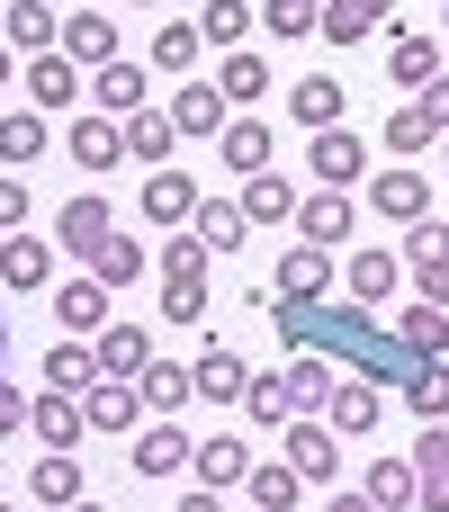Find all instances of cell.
<instances>
[{
    "mask_svg": "<svg viewBox=\"0 0 449 512\" xmlns=\"http://www.w3.org/2000/svg\"><path fill=\"white\" fill-rule=\"evenodd\" d=\"M243 414H252V423H297V396H288V369H279V378H252V387H243Z\"/></svg>",
    "mask_w": 449,
    "mask_h": 512,
    "instance_id": "f6af8a7d",
    "label": "cell"
},
{
    "mask_svg": "<svg viewBox=\"0 0 449 512\" xmlns=\"http://www.w3.org/2000/svg\"><path fill=\"white\" fill-rule=\"evenodd\" d=\"M27 99L36 108H72L81 99V63L72 54H27Z\"/></svg>",
    "mask_w": 449,
    "mask_h": 512,
    "instance_id": "ac0fdd59",
    "label": "cell"
},
{
    "mask_svg": "<svg viewBox=\"0 0 449 512\" xmlns=\"http://www.w3.org/2000/svg\"><path fill=\"white\" fill-rule=\"evenodd\" d=\"M243 486H252V504H261V512H288V504H297V486H306V477H297V468H252Z\"/></svg>",
    "mask_w": 449,
    "mask_h": 512,
    "instance_id": "c3c4849f",
    "label": "cell"
},
{
    "mask_svg": "<svg viewBox=\"0 0 449 512\" xmlns=\"http://www.w3.org/2000/svg\"><path fill=\"white\" fill-rule=\"evenodd\" d=\"M171 126L180 135H225V90L216 81H180L171 90Z\"/></svg>",
    "mask_w": 449,
    "mask_h": 512,
    "instance_id": "d6986e66",
    "label": "cell"
},
{
    "mask_svg": "<svg viewBox=\"0 0 449 512\" xmlns=\"http://www.w3.org/2000/svg\"><path fill=\"white\" fill-rule=\"evenodd\" d=\"M63 512H108V504H99V495H81V504H63Z\"/></svg>",
    "mask_w": 449,
    "mask_h": 512,
    "instance_id": "91938a15",
    "label": "cell"
},
{
    "mask_svg": "<svg viewBox=\"0 0 449 512\" xmlns=\"http://www.w3.org/2000/svg\"><path fill=\"white\" fill-rule=\"evenodd\" d=\"M216 90H225V99H234V108H252V99H261V90H270V63H261V54H243V45H234V54H225V72H216Z\"/></svg>",
    "mask_w": 449,
    "mask_h": 512,
    "instance_id": "74e56055",
    "label": "cell"
},
{
    "mask_svg": "<svg viewBox=\"0 0 449 512\" xmlns=\"http://www.w3.org/2000/svg\"><path fill=\"white\" fill-rule=\"evenodd\" d=\"M369 207H378L387 225H423V216H432V180H423L414 162H396V171L369 180Z\"/></svg>",
    "mask_w": 449,
    "mask_h": 512,
    "instance_id": "7a4b0ae2",
    "label": "cell"
},
{
    "mask_svg": "<svg viewBox=\"0 0 449 512\" xmlns=\"http://www.w3.org/2000/svg\"><path fill=\"white\" fill-rule=\"evenodd\" d=\"M27 495H36V504H81V468H72V450H45V459L27 468Z\"/></svg>",
    "mask_w": 449,
    "mask_h": 512,
    "instance_id": "4dcf8cb0",
    "label": "cell"
},
{
    "mask_svg": "<svg viewBox=\"0 0 449 512\" xmlns=\"http://www.w3.org/2000/svg\"><path fill=\"white\" fill-rule=\"evenodd\" d=\"M423 144H441V126H432L423 108H396V117H387V153H423Z\"/></svg>",
    "mask_w": 449,
    "mask_h": 512,
    "instance_id": "681fc988",
    "label": "cell"
},
{
    "mask_svg": "<svg viewBox=\"0 0 449 512\" xmlns=\"http://www.w3.org/2000/svg\"><path fill=\"white\" fill-rule=\"evenodd\" d=\"M360 495H369L378 512H414V504H423V486H414V459H369Z\"/></svg>",
    "mask_w": 449,
    "mask_h": 512,
    "instance_id": "603a6c76",
    "label": "cell"
},
{
    "mask_svg": "<svg viewBox=\"0 0 449 512\" xmlns=\"http://www.w3.org/2000/svg\"><path fill=\"white\" fill-rule=\"evenodd\" d=\"M108 297H117V288H108L99 270L63 279V288H54V315H63V333H108Z\"/></svg>",
    "mask_w": 449,
    "mask_h": 512,
    "instance_id": "52a82bcc",
    "label": "cell"
},
{
    "mask_svg": "<svg viewBox=\"0 0 449 512\" xmlns=\"http://www.w3.org/2000/svg\"><path fill=\"white\" fill-rule=\"evenodd\" d=\"M63 153H72L81 171H117V162H126V126H117V117H72Z\"/></svg>",
    "mask_w": 449,
    "mask_h": 512,
    "instance_id": "30bf717a",
    "label": "cell"
},
{
    "mask_svg": "<svg viewBox=\"0 0 449 512\" xmlns=\"http://www.w3.org/2000/svg\"><path fill=\"white\" fill-rule=\"evenodd\" d=\"M261 27L270 36H306V27H324V0H261Z\"/></svg>",
    "mask_w": 449,
    "mask_h": 512,
    "instance_id": "7dc6e473",
    "label": "cell"
},
{
    "mask_svg": "<svg viewBox=\"0 0 449 512\" xmlns=\"http://www.w3.org/2000/svg\"><path fill=\"white\" fill-rule=\"evenodd\" d=\"M405 261H449V216H441V225H432V216L405 225Z\"/></svg>",
    "mask_w": 449,
    "mask_h": 512,
    "instance_id": "f907efd6",
    "label": "cell"
},
{
    "mask_svg": "<svg viewBox=\"0 0 449 512\" xmlns=\"http://www.w3.org/2000/svg\"><path fill=\"white\" fill-rule=\"evenodd\" d=\"M0 45H9V54H54V45H63V18H54L45 0H18V9H9V36H0Z\"/></svg>",
    "mask_w": 449,
    "mask_h": 512,
    "instance_id": "cb8c5ba5",
    "label": "cell"
},
{
    "mask_svg": "<svg viewBox=\"0 0 449 512\" xmlns=\"http://www.w3.org/2000/svg\"><path fill=\"white\" fill-rule=\"evenodd\" d=\"M90 270H99L108 288H135V279H144V243H135V234H108V243L90 252Z\"/></svg>",
    "mask_w": 449,
    "mask_h": 512,
    "instance_id": "ab89813d",
    "label": "cell"
},
{
    "mask_svg": "<svg viewBox=\"0 0 449 512\" xmlns=\"http://www.w3.org/2000/svg\"><path fill=\"white\" fill-rule=\"evenodd\" d=\"M180 512H225V495H216V486H198V495H180Z\"/></svg>",
    "mask_w": 449,
    "mask_h": 512,
    "instance_id": "6f0895ef",
    "label": "cell"
},
{
    "mask_svg": "<svg viewBox=\"0 0 449 512\" xmlns=\"http://www.w3.org/2000/svg\"><path fill=\"white\" fill-rule=\"evenodd\" d=\"M324 512H378V504H369V495H333Z\"/></svg>",
    "mask_w": 449,
    "mask_h": 512,
    "instance_id": "680465c9",
    "label": "cell"
},
{
    "mask_svg": "<svg viewBox=\"0 0 449 512\" xmlns=\"http://www.w3.org/2000/svg\"><path fill=\"white\" fill-rule=\"evenodd\" d=\"M0 512H18V504H0Z\"/></svg>",
    "mask_w": 449,
    "mask_h": 512,
    "instance_id": "e7e4bbea",
    "label": "cell"
},
{
    "mask_svg": "<svg viewBox=\"0 0 449 512\" xmlns=\"http://www.w3.org/2000/svg\"><path fill=\"white\" fill-rule=\"evenodd\" d=\"M396 279H405V261H396V252H351V270H342V288H351L360 306L396 297Z\"/></svg>",
    "mask_w": 449,
    "mask_h": 512,
    "instance_id": "83f0119b",
    "label": "cell"
},
{
    "mask_svg": "<svg viewBox=\"0 0 449 512\" xmlns=\"http://www.w3.org/2000/svg\"><path fill=\"white\" fill-rule=\"evenodd\" d=\"M135 414H144L135 378H90V396H81V423L90 432H135Z\"/></svg>",
    "mask_w": 449,
    "mask_h": 512,
    "instance_id": "7c38bea8",
    "label": "cell"
},
{
    "mask_svg": "<svg viewBox=\"0 0 449 512\" xmlns=\"http://www.w3.org/2000/svg\"><path fill=\"white\" fill-rule=\"evenodd\" d=\"M288 117H297L306 135L342 126V81H297V90H288Z\"/></svg>",
    "mask_w": 449,
    "mask_h": 512,
    "instance_id": "f546056e",
    "label": "cell"
},
{
    "mask_svg": "<svg viewBox=\"0 0 449 512\" xmlns=\"http://www.w3.org/2000/svg\"><path fill=\"white\" fill-rule=\"evenodd\" d=\"M144 216H153V225H189V216H198V180L171 171V162L144 171Z\"/></svg>",
    "mask_w": 449,
    "mask_h": 512,
    "instance_id": "5bb4252c",
    "label": "cell"
},
{
    "mask_svg": "<svg viewBox=\"0 0 449 512\" xmlns=\"http://www.w3.org/2000/svg\"><path fill=\"white\" fill-rule=\"evenodd\" d=\"M189 468H198V486H216V495H225V486H243V477H252V441H198V459H189Z\"/></svg>",
    "mask_w": 449,
    "mask_h": 512,
    "instance_id": "f1b7e54d",
    "label": "cell"
},
{
    "mask_svg": "<svg viewBox=\"0 0 449 512\" xmlns=\"http://www.w3.org/2000/svg\"><path fill=\"white\" fill-rule=\"evenodd\" d=\"M0 369H9V315H0Z\"/></svg>",
    "mask_w": 449,
    "mask_h": 512,
    "instance_id": "94428289",
    "label": "cell"
},
{
    "mask_svg": "<svg viewBox=\"0 0 449 512\" xmlns=\"http://www.w3.org/2000/svg\"><path fill=\"white\" fill-rule=\"evenodd\" d=\"M324 414H333V432H378V387H369V378H351V387H333V405H324Z\"/></svg>",
    "mask_w": 449,
    "mask_h": 512,
    "instance_id": "b9f144b4",
    "label": "cell"
},
{
    "mask_svg": "<svg viewBox=\"0 0 449 512\" xmlns=\"http://www.w3.org/2000/svg\"><path fill=\"white\" fill-rule=\"evenodd\" d=\"M414 288H423L432 306H449V261H414Z\"/></svg>",
    "mask_w": 449,
    "mask_h": 512,
    "instance_id": "11a10c76",
    "label": "cell"
},
{
    "mask_svg": "<svg viewBox=\"0 0 449 512\" xmlns=\"http://www.w3.org/2000/svg\"><path fill=\"white\" fill-rule=\"evenodd\" d=\"M252 18H261V9H252V0H207V18H198V36H207V45H225V54H234V45H243V36H252Z\"/></svg>",
    "mask_w": 449,
    "mask_h": 512,
    "instance_id": "7bdbcfd3",
    "label": "cell"
},
{
    "mask_svg": "<svg viewBox=\"0 0 449 512\" xmlns=\"http://www.w3.org/2000/svg\"><path fill=\"white\" fill-rule=\"evenodd\" d=\"M270 288H279V297H324V288H333V252H324V243H297Z\"/></svg>",
    "mask_w": 449,
    "mask_h": 512,
    "instance_id": "d4e9b609",
    "label": "cell"
},
{
    "mask_svg": "<svg viewBox=\"0 0 449 512\" xmlns=\"http://www.w3.org/2000/svg\"><path fill=\"white\" fill-rule=\"evenodd\" d=\"M144 90H153V72H144V63H126V54L90 72V99H99V117H135V108H153Z\"/></svg>",
    "mask_w": 449,
    "mask_h": 512,
    "instance_id": "277c9868",
    "label": "cell"
},
{
    "mask_svg": "<svg viewBox=\"0 0 449 512\" xmlns=\"http://www.w3.org/2000/svg\"><path fill=\"white\" fill-rule=\"evenodd\" d=\"M108 234H117V216H108V198H99V189H81V198L54 216V243H63V252H81V261H90Z\"/></svg>",
    "mask_w": 449,
    "mask_h": 512,
    "instance_id": "8992f818",
    "label": "cell"
},
{
    "mask_svg": "<svg viewBox=\"0 0 449 512\" xmlns=\"http://www.w3.org/2000/svg\"><path fill=\"white\" fill-rule=\"evenodd\" d=\"M189 225H198V243H207V252H234V243L252 234L243 198H198V216H189Z\"/></svg>",
    "mask_w": 449,
    "mask_h": 512,
    "instance_id": "4316f807",
    "label": "cell"
},
{
    "mask_svg": "<svg viewBox=\"0 0 449 512\" xmlns=\"http://www.w3.org/2000/svg\"><path fill=\"white\" fill-rule=\"evenodd\" d=\"M9 63H18V54H9V45H0V81H9Z\"/></svg>",
    "mask_w": 449,
    "mask_h": 512,
    "instance_id": "6125c7cd",
    "label": "cell"
},
{
    "mask_svg": "<svg viewBox=\"0 0 449 512\" xmlns=\"http://www.w3.org/2000/svg\"><path fill=\"white\" fill-rule=\"evenodd\" d=\"M225 162H234L243 180L270 171V126H261V117H234V126H225Z\"/></svg>",
    "mask_w": 449,
    "mask_h": 512,
    "instance_id": "f35d334b",
    "label": "cell"
},
{
    "mask_svg": "<svg viewBox=\"0 0 449 512\" xmlns=\"http://www.w3.org/2000/svg\"><path fill=\"white\" fill-rule=\"evenodd\" d=\"M288 396H297V414H324V405H333V369H324V351H297Z\"/></svg>",
    "mask_w": 449,
    "mask_h": 512,
    "instance_id": "60d3db41",
    "label": "cell"
},
{
    "mask_svg": "<svg viewBox=\"0 0 449 512\" xmlns=\"http://www.w3.org/2000/svg\"><path fill=\"white\" fill-rule=\"evenodd\" d=\"M378 27H396V0H324V36L333 45H369Z\"/></svg>",
    "mask_w": 449,
    "mask_h": 512,
    "instance_id": "2e32d148",
    "label": "cell"
},
{
    "mask_svg": "<svg viewBox=\"0 0 449 512\" xmlns=\"http://www.w3.org/2000/svg\"><path fill=\"white\" fill-rule=\"evenodd\" d=\"M198 45H207V36H198V18H162V27H153V72H189V63H198Z\"/></svg>",
    "mask_w": 449,
    "mask_h": 512,
    "instance_id": "d6a6232c",
    "label": "cell"
},
{
    "mask_svg": "<svg viewBox=\"0 0 449 512\" xmlns=\"http://www.w3.org/2000/svg\"><path fill=\"white\" fill-rule=\"evenodd\" d=\"M189 459H198V441H189L171 414H153V423H144V441H135V477H153V486H162V477H180Z\"/></svg>",
    "mask_w": 449,
    "mask_h": 512,
    "instance_id": "3957f363",
    "label": "cell"
},
{
    "mask_svg": "<svg viewBox=\"0 0 449 512\" xmlns=\"http://www.w3.org/2000/svg\"><path fill=\"white\" fill-rule=\"evenodd\" d=\"M270 324H279V342H288V351L351 360L369 387H405V378L423 369V351H414L396 324H378L369 306H333V297H279V288H270Z\"/></svg>",
    "mask_w": 449,
    "mask_h": 512,
    "instance_id": "6da1fadb",
    "label": "cell"
},
{
    "mask_svg": "<svg viewBox=\"0 0 449 512\" xmlns=\"http://www.w3.org/2000/svg\"><path fill=\"white\" fill-rule=\"evenodd\" d=\"M27 432L45 441V450H81V396H63V387H45V396H27Z\"/></svg>",
    "mask_w": 449,
    "mask_h": 512,
    "instance_id": "ba28073f",
    "label": "cell"
},
{
    "mask_svg": "<svg viewBox=\"0 0 449 512\" xmlns=\"http://www.w3.org/2000/svg\"><path fill=\"white\" fill-rule=\"evenodd\" d=\"M90 351H99V378H144L153 369V333L144 324H108Z\"/></svg>",
    "mask_w": 449,
    "mask_h": 512,
    "instance_id": "9a60e30c",
    "label": "cell"
},
{
    "mask_svg": "<svg viewBox=\"0 0 449 512\" xmlns=\"http://www.w3.org/2000/svg\"><path fill=\"white\" fill-rule=\"evenodd\" d=\"M0 225H27V180L0 171Z\"/></svg>",
    "mask_w": 449,
    "mask_h": 512,
    "instance_id": "db71d44e",
    "label": "cell"
},
{
    "mask_svg": "<svg viewBox=\"0 0 449 512\" xmlns=\"http://www.w3.org/2000/svg\"><path fill=\"white\" fill-rule=\"evenodd\" d=\"M54 279V243H36V234H9L0 243V288L18 297V288H45Z\"/></svg>",
    "mask_w": 449,
    "mask_h": 512,
    "instance_id": "7402d4cb",
    "label": "cell"
},
{
    "mask_svg": "<svg viewBox=\"0 0 449 512\" xmlns=\"http://www.w3.org/2000/svg\"><path fill=\"white\" fill-rule=\"evenodd\" d=\"M135 396H144V414H180V405L198 396V378L162 360V369H144V378H135Z\"/></svg>",
    "mask_w": 449,
    "mask_h": 512,
    "instance_id": "e575fe53",
    "label": "cell"
},
{
    "mask_svg": "<svg viewBox=\"0 0 449 512\" xmlns=\"http://www.w3.org/2000/svg\"><path fill=\"white\" fill-rule=\"evenodd\" d=\"M189 378H198V396H216V405H243V387H252V360H243L234 342H207Z\"/></svg>",
    "mask_w": 449,
    "mask_h": 512,
    "instance_id": "8fae6325",
    "label": "cell"
},
{
    "mask_svg": "<svg viewBox=\"0 0 449 512\" xmlns=\"http://www.w3.org/2000/svg\"><path fill=\"white\" fill-rule=\"evenodd\" d=\"M396 333H405V342H414L423 360H441V351H449V306H432V297H414V306L396 315Z\"/></svg>",
    "mask_w": 449,
    "mask_h": 512,
    "instance_id": "1f68e13d",
    "label": "cell"
},
{
    "mask_svg": "<svg viewBox=\"0 0 449 512\" xmlns=\"http://www.w3.org/2000/svg\"><path fill=\"white\" fill-rule=\"evenodd\" d=\"M63 54H72L81 72L117 63V18H99V9H72V18H63Z\"/></svg>",
    "mask_w": 449,
    "mask_h": 512,
    "instance_id": "4fadbf2b",
    "label": "cell"
},
{
    "mask_svg": "<svg viewBox=\"0 0 449 512\" xmlns=\"http://www.w3.org/2000/svg\"><path fill=\"white\" fill-rule=\"evenodd\" d=\"M162 279H171V288H207V243H198V234H171V243H162Z\"/></svg>",
    "mask_w": 449,
    "mask_h": 512,
    "instance_id": "ee69618b",
    "label": "cell"
},
{
    "mask_svg": "<svg viewBox=\"0 0 449 512\" xmlns=\"http://www.w3.org/2000/svg\"><path fill=\"white\" fill-rule=\"evenodd\" d=\"M243 216H252V225H279V216H297V189H288L279 171H252V180H243Z\"/></svg>",
    "mask_w": 449,
    "mask_h": 512,
    "instance_id": "836d02e7",
    "label": "cell"
},
{
    "mask_svg": "<svg viewBox=\"0 0 449 512\" xmlns=\"http://www.w3.org/2000/svg\"><path fill=\"white\" fill-rule=\"evenodd\" d=\"M288 468H297L306 486H333V477H342V441L306 414V423H288Z\"/></svg>",
    "mask_w": 449,
    "mask_h": 512,
    "instance_id": "9c48e42d",
    "label": "cell"
},
{
    "mask_svg": "<svg viewBox=\"0 0 449 512\" xmlns=\"http://www.w3.org/2000/svg\"><path fill=\"white\" fill-rule=\"evenodd\" d=\"M414 486H423L414 512H449V423H432V432L414 441Z\"/></svg>",
    "mask_w": 449,
    "mask_h": 512,
    "instance_id": "e0dca14e",
    "label": "cell"
},
{
    "mask_svg": "<svg viewBox=\"0 0 449 512\" xmlns=\"http://www.w3.org/2000/svg\"><path fill=\"white\" fill-rule=\"evenodd\" d=\"M135 9H153V0H135Z\"/></svg>",
    "mask_w": 449,
    "mask_h": 512,
    "instance_id": "be15d7a7",
    "label": "cell"
},
{
    "mask_svg": "<svg viewBox=\"0 0 449 512\" xmlns=\"http://www.w3.org/2000/svg\"><path fill=\"white\" fill-rule=\"evenodd\" d=\"M90 378H99V351H90L81 333H63V342L45 351V387H63V396H90Z\"/></svg>",
    "mask_w": 449,
    "mask_h": 512,
    "instance_id": "484cf974",
    "label": "cell"
},
{
    "mask_svg": "<svg viewBox=\"0 0 449 512\" xmlns=\"http://www.w3.org/2000/svg\"><path fill=\"white\" fill-rule=\"evenodd\" d=\"M414 108H423V117L449 135V72H432V81H423V99H414Z\"/></svg>",
    "mask_w": 449,
    "mask_h": 512,
    "instance_id": "f5cc1de1",
    "label": "cell"
},
{
    "mask_svg": "<svg viewBox=\"0 0 449 512\" xmlns=\"http://www.w3.org/2000/svg\"><path fill=\"white\" fill-rule=\"evenodd\" d=\"M405 405H414L423 423H449V360H423V369L405 378Z\"/></svg>",
    "mask_w": 449,
    "mask_h": 512,
    "instance_id": "d590c367",
    "label": "cell"
},
{
    "mask_svg": "<svg viewBox=\"0 0 449 512\" xmlns=\"http://www.w3.org/2000/svg\"><path fill=\"white\" fill-rule=\"evenodd\" d=\"M126 126V162H171V144H180V126H171V108H135V117H117Z\"/></svg>",
    "mask_w": 449,
    "mask_h": 512,
    "instance_id": "ffe728a7",
    "label": "cell"
},
{
    "mask_svg": "<svg viewBox=\"0 0 449 512\" xmlns=\"http://www.w3.org/2000/svg\"><path fill=\"white\" fill-rule=\"evenodd\" d=\"M441 144H449V135H441Z\"/></svg>",
    "mask_w": 449,
    "mask_h": 512,
    "instance_id": "03108f58",
    "label": "cell"
},
{
    "mask_svg": "<svg viewBox=\"0 0 449 512\" xmlns=\"http://www.w3.org/2000/svg\"><path fill=\"white\" fill-rule=\"evenodd\" d=\"M306 153H315V189H351V180L369 171V144H360L351 126H324Z\"/></svg>",
    "mask_w": 449,
    "mask_h": 512,
    "instance_id": "5b68a950",
    "label": "cell"
},
{
    "mask_svg": "<svg viewBox=\"0 0 449 512\" xmlns=\"http://www.w3.org/2000/svg\"><path fill=\"white\" fill-rule=\"evenodd\" d=\"M45 153V117H0V162L18 171V162H36Z\"/></svg>",
    "mask_w": 449,
    "mask_h": 512,
    "instance_id": "bcb514c9",
    "label": "cell"
},
{
    "mask_svg": "<svg viewBox=\"0 0 449 512\" xmlns=\"http://www.w3.org/2000/svg\"><path fill=\"white\" fill-rule=\"evenodd\" d=\"M387 72H396V81H414V90H423V81H432V72H441V45H432V36H405V27H396V45H387Z\"/></svg>",
    "mask_w": 449,
    "mask_h": 512,
    "instance_id": "8d00e7d4",
    "label": "cell"
},
{
    "mask_svg": "<svg viewBox=\"0 0 449 512\" xmlns=\"http://www.w3.org/2000/svg\"><path fill=\"white\" fill-rule=\"evenodd\" d=\"M18 423H27V396H18V387L0 378V432H18Z\"/></svg>",
    "mask_w": 449,
    "mask_h": 512,
    "instance_id": "9f6ffc18",
    "label": "cell"
},
{
    "mask_svg": "<svg viewBox=\"0 0 449 512\" xmlns=\"http://www.w3.org/2000/svg\"><path fill=\"white\" fill-rule=\"evenodd\" d=\"M198 315H207V288H171L162 297V324H198Z\"/></svg>",
    "mask_w": 449,
    "mask_h": 512,
    "instance_id": "816d5d0a",
    "label": "cell"
},
{
    "mask_svg": "<svg viewBox=\"0 0 449 512\" xmlns=\"http://www.w3.org/2000/svg\"><path fill=\"white\" fill-rule=\"evenodd\" d=\"M297 225H306L297 243H324L333 252V243H351V198L342 189H315V198H297Z\"/></svg>",
    "mask_w": 449,
    "mask_h": 512,
    "instance_id": "44dd1931",
    "label": "cell"
}]
</instances>
